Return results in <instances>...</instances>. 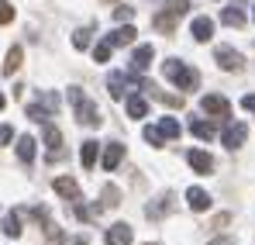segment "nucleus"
<instances>
[{"mask_svg": "<svg viewBox=\"0 0 255 245\" xmlns=\"http://www.w3.org/2000/svg\"><path fill=\"white\" fill-rule=\"evenodd\" d=\"M190 31H193V38H197V41H211V35H214V21H211V17H193Z\"/></svg>", "mask_w": 255, "mask_h": 245, "instance_id": "13", "label": "nucleus"}, {"mask_svg": "<svg viewBox=\"0 0 255 245\" xmlns=\"http://www.w3.org/2000/svg\"><path fill=\"white\" fill-rule=\"evenodd\" d=\"M10 138H14V128H10V124H0V145L10 142Z\"/></svg>", "mask_w": 255, "mask_h": 245, "instance_id": "31", "label": "nucleus"}, {"mask_svg": "<svg viewBox=\"0 0 255 245\" xmlns=\"http://www.w3.org/2000/svg\"><path fill=\"white\" fill-rule=\"evenodd\" d=\"M134 35H138V31H134L131 24H121V28H114V31L107 35V41H111V45H131Z\"/></svg>", "mask_w": 255, "mask_h": 245, "instance_id": "14", "label": "nucleus"}, {"mask_svg": "<svg viewBox=\"0 0 255 245\" xmlns=\"http://www.w3.org/2000/svg\"><path fill=\"white\" fill-rule=\"evenodd\" d=\"M211 245H235V239H228V235H224V239H214Z\"/></svg>", "mask_w": 255, "mask_h": 245, "instance_id": "34", "label": "nucleus"}, {"mask_svg": "<svg viewBox=\"0 0 255 245\" xmlns=\"http://www.w3.org/2000/svg\"><path fill=\"white\" fill-rule=\"evenodd\" d=\"M186 204H190V211H207L211 207V194L200 190V187H190L186 190Z\"/></svg>", "mask_w": 255, "mask_h": 245, "instance_id": "11", "label": "nucleus"}, {"mask_svg": "<svg viewBox=\"0 0 255 245\" xmlns=\"http://www.w3.org/2000/svg\"><path fill=\"white\" fill-rule=\"evenodd\" d=\"M242 107H245V111H255V93H245V97H242Z\"/></svg>", "mask_w": 255, "mask_h": 245, "instance_id": "32", "label": "nucleus"}, {"mask_svg": "<svg viewBox=\"0 0 255 245\" xmlns=\"http://www.w3.org/2000/svg\"><path fill=\"white\" fill-rule=\"evenodd\" d=\"M45 145L52 149V152H59V145H62V131L55 128V124L45 121Z\"/></svg>", "mask_w": 255, "mask_h": 245, "instance_id": "22", "label": "nucleus"}, {"mask_svg": "<svg viewBox=\"0 0 255 245\" xmlns=\"http://www.w3.org/2000/svg\"><path fill=\"white\" fill-rule=\"evenodd\" d=\"M131 17H134V10H131V7H125V3H121V7L114 10V21H121V24H128Z\"/></svg>", "mask_w": 255, "mask_h": 245, "instance_id": "29", "label": "nucleus"}, {"mask_svg": "<svg viewBox=\"0 0 255 245\" xmlns=\"http://www.w3.org/2000/svg\"><path fill=\"white\" fill-rule=\"evenodd\" d=\"M145 245H155V242H145Z\"/></svg>", "mask_w": 255, "mask_h": 245, "instance_id": "36", "label": "nucleus"}, {"mask_svg": "<svg viewBox=\"0 0 255 245\" xmlns=\"http://www.w3.org/2000/svg\"><path fill=\"white\" fill-rule=\"evenodd\" d=\"M10 21H14V7L7 0H0V24H10Z\"/></svg>", "mask_w": 255, "mask_h": 245, "instance_id": "28", "label": "nucleus"}, {"mask_svg": "<svg viewBox=\"0 0 255 245\" xmlns=\"http://www.w3.org/2000/svg\"><path fill=\"white\" fill-rule=\"evenodd\" d=\"M190 131H193V135H197L200 142H211L214 135H217V131H214V124H211V121H190Z\"/></svg>", "mask_w": 255, "mask_h": 245, "instance_id": "19", "label": "nucleus"}, {"mask_svg": "<svg viewBox=\"0 0 255 245\" xmlns=\"http://www.w3.org/2000/svg\"><path fill=\"white\" fill-rule=\"evenodd\" d=\"M97 149H100V142H93V138L83 142V149H80V163H83V169H93V163H97Z\"/></svg>", "mask_w": 255, "mask_h": 245, "instance_id": "15", "label": "nucleus"}, {"mask_svg": "<svg viewBox=\"0 0 255 245\" xmlns=\"http://www.w3.org/2000/svg\"><path fill=\"white\" fill-rule=\"evenodd\" d=\"M107 86H111V97H118V100H121V97H125V86H128V76H125V73H114Z\"/></svg>", "mask_w": 255, "mask_h": 245, "instance_id": "23", "label": "nucleus"}, {"mask_svg": "<svg viewBox=\"0 0 255 245\" xmlns=\"http://www.w3.org/2000/svg\"><path fill=\"white\" fill-rule=\"evenodd\" d=\"M214 59H217V66H221V69H228V73H238V69L245 66L242 52H235V48H228V45L214 48Z\"/></svg>", "mask_w": 255, "mask_h": 245, "instance_id": "4", "label": "nucleus"}, {"mask_svg": "<svg viewBox=\"0 0 255 245\" xmlns=\"http://www.w3.org/2000/svg\"><path fill=\"white\" fill-rule=\"evenodd\" d=\"M152 59H155V48H152V45H138L134 55H131V69H134V73H145V69L152 66Z\"/></svg>", "mask_w": 255, "mask_h": 245, "instance_id": "8", "label": "nucleus"}, {"mask_svg": "<svg viewBox=\"0 0 255 245\" xmlns=\"http://www.w3.org/2000/svg\"><path fill=\"white\" fill-rule=\"evenodd\" d=\"M17 159H21V163H31V159H35V138H31V135H21V138H17Z\"/></svg>", "mask_w": 255, "mask_h": 245, "instance_id": "16", "label": "nucleus"}, {"mask_svg": "<svg viewBox=\"0 0 255 245\" xmlns=\"http://www.w3.org/2000/svg\"><path fill=\"white\" fill-rule=\"evenodd\" d=\"M141 135H145V142H148V145H155V149H159V145H162V131H159V124H155V128H152V124H148V128H145V131H141Z\"/></svg>", "mask_w": 255, "mask_h": 245, "instance_id": "27", "label": "nucleus"}, {"mask_svg": "<svg viewBox=\"0 0 255 245\" xmlns=\"http://www.w3.org/2000/svg\"><path fill=\"white\" fill-rule=\"evenodd\" d=\"M121 159H125V145H121V142H111V145L104 149V169L114 173V169L121 166Z\"/></svg>", "mask_w": 255, "mask_h": 245, "instance_id": "9", "label": "nucleus"}, {"mask_svg": "<svg viewBox=\"0 0 255 245\" xmlns=\"http://www.w3.org/2000/svg\"><path fill=\"white\" fill-rule=\"evenodd\" d=\"M159 131H162V138H179L183 128H179V121H172V118H162L159 121Z\"/></svg>", "mask_w": 255, "mask_h": 245, "instance_id": "24", "label": "nucleus"}, {"mask_svg": "<svg viewBox=\"0 0 255 245\" xmlns=\"http://www.w3.org/2000/svg\"><path fill=\"white\" fill-rule=\"evenodd\" d=\"M186 163L193 166L197 173H204V176H207V173L214 169V159L207 156V152H200V149H193V152H186Z\"/></svg>", "mask_w": 255, "mask_h": 245, "instance_id": "12", "label": "nucleus"}, {"mask_svg": "<svg viewBox=\"0 0 255 245\" xmlns=\"http://www.w3.org/2000/svg\"><path fill=\"white\" fill-rule=\"evenodd\" d=\"M186 10H190V0H169V7L162 14H155V28L169 35L172 28H176V17H183Z\"/></svg>", "mask_w": 255, "mask_h": 245, "instance_id": "3", "label": "nucleus"}, {"mask_svg": "<svg viewBox=\"0 0 255 245\" xmlns=\"http://www.w3.org/2000/svg\"><path fill=\"white\" fill-rule=\"evenodd\" d=\"M73 48H90V31H76L73 35Z\"/></svg>", "mask_w": 255, "mask_h": 245, "instance_id": "30", "label": "nucleus"}, {"mask_svg": "<svg viewBox=\"0 0 255 245\" xmlns=\"http://www.w3.org/2000/svg\"><path fill=\"white\" fill-rule=\"evenodd\" d=\"M21 59H24V52L14 45V48L7 52V59H3V73H7V76H10V73H17V69H21Z\"/></svg>", "mask_w": 255, "mask_h": 245, "instance_id": "17", "label": "nucleus"}, {"mask_svg": "<svg viewBox=\"0 0 255 245\" xmlns=\"http://www.w3.org/2000/svg\"><path fill=\"white\" fill-rule=\"evenodd\" d=\"M104 242H107V245H131V242H134V232H131V225L118 221V225H111V228H107Z\"/></svg>", "mask_w": 255, "mask_h": 245, "instance_id": "6", "label": "nucleus"}, {"mask_svg": "<svg viewBox=\"0 0 255 245\" xmlns=\"http://www.w3.org/2000/svg\"><path fill=\"white\" fill-rule=\"evenodd\" d=\"M245 138H249V124H242V121H231L228 128H224V135H221V142H224L228 149L245 145Z\"/></svg>", "mask_w": 255, "mask_h": 245, "instance_id": "5", "label": "nucleus"}, {"mask_svg": "<svg viewBox=\"0 0 255 245\" xmlns=\"http://www.w3.org/2000/svg\"><path fill=\"white\" fill-rule=\"evenodd\" d=\"M55 194L66 197V201H80V183H76L73 176H59V180H55Z\"/></svg>", "mask_w": 255, "mask_h": 245, "instance_id": "10", "label": "nucleus"}, {"mask_svg": "<svg viewBox=\"0 0 255 245\" xmlns=\"http://www.w3.org/2000/svg\"><path fill=\"white\" fill-rule=\"evenodd\" d=\"M200 107H204L207 114H214V118H228V114H231V104H228L221 93H207V97L200 100Z\"/></svg>", "mask_w": 255, "mask_h": 245, "instance_id": "7", "label": "nucleus"}, {"mask_svg": "<svg viewBox=\"0 0 255 245\" xmlns=\"http://www.w3.org/2000/svg\"><path fill=\"white\" fill-rule=\"evenodd\" d=\"M121 204V190L118 187H104V201H100V207H118Z\"/></svg>", "mask_w": 255, "mask_h": 245, "instance_id": "25", "label": "nucleus"}, {"mask_svg": "<svg viewBox=\"0 0 255 245\" xmlns=\"http://www.w3.org/2000/svg\"><path fill=\"white\" fill-rule=\"evenodd\" d=\"M162 73H166V80L176 83L179 90H197V83H200L197 69H190V66L179 62V59H166V62H162Z\"/></svg>", "mask_w": 255, "mask_h": 245, "instance_id": "1", "label": "nucleus"}, {"mask_svg": "<svg viewBox=\"0 0 255 245\" xmlns=\"http://www.w3.org/2000/svg\"><path fill=\"white\" fill-rule=\"evenodd\" d=\"M62 245H86V235H76V239H66Z\"/></svg>", "mask_w": 255, "mask_h": 245, "instance_id": "33", "label": "nucleus"}, {"mask_svg": "<svg viewBox=\"0 0 255 245\" xmlns=\"http://www.w3.org/2000/svg\"><path fill=\"white\" fill-rule=\"evenodd\" d=\"M111 52H114V45H111V41H100V45L93 48V59H97V62H107Z\"/></svg>", "mask_w": 255, "mask_h": 245, "instance_id": "26", "label": "nucleus"}, {"mask_svg": "<svg viewBox=\"0 0 255 245\" xmlns=\"http://www.w3.org/2000/svg\"><path fill=\"white\" fill-rule=\"evenodd\" d=\"M252 17H255V10H252Z\"/></svg>", "mask_w": 255, "mask_h": 245, "instance_id": "37", "label": "nucleus"}, {"mask_svg": "<svg viewBox=\"0 0 255 245\" xmlns=\"http://www.w3.org/2000/svg\"><path fill=\"white\" fill-rule=\"evenodd\" d=\"M128 114L131 118H145L148 114V100L145 97H128Z\"/></svg>", "mask_w": 255, "mask_h": 245, "instance_id": "21", "label": "nucleus"}, {"mask_svg": "<svg viewBox=\"0 0 255 245\" xmlns=\"http://www.w3.org/2000/svg\"><path fill=\"white\" fill-rule=\"evenodd\" d=\"M69 104H73L76 121H80V124H90V128H97V124H100V111L93 107V100L86 97L80 86H69Z\"/></svg>", "mask_w": 255, "mask_h": 245, "instance_id": "2", "label": "nucleus"}, {"mask_svg": "<svg viewBox=\"0 0 255 245\" xmlns=\"http://www.w3.org/2000/svg\"><path fill=\"white\" fill-rule=\"evenodd\" d=\"M3 235H7V239H17V235H21V211H14V214L3 218Z\"/></svg>", "mask_w": 255, "mask_h": 245, "instance_id": "18", "label": "nucleus"}, {"mask_svg": "<svg viewBox=\"0 0 255 245\" xmlns=\"http://www.w3.org/2000/svg\"><path fill=\"white\" fill-rule=\"evenodd\" d=\"M221 21L231 24V28H242V24H245V14H242L238 7H224V10H221Z\"/></svg>", "mask_w": 255, "mask_h": 245, "instance_id": "20", "label": "nucleus"}, {"mask_svg": "<svg viewBox=\"0 0 255 245\" xmlns=\"http://www.w3.org/2000/svg\"><path fill=\"white\" fill-rule=\"evenodd\" d=\"M3 107H7V97H3V93H0V111H3Z\"/></svg>", "mask_w": 255, "mask_h": 245, "instance_id": "35", "label": "nucleus"}]
</instances>
